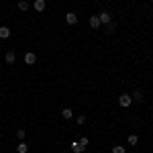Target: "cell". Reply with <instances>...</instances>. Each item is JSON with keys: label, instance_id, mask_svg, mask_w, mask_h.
Instances as JSON below:
<instances>
[{"label": "cell", "instance_id": "cell-15", "mask_svg": "<svg viewBox=\"0 0 153 153\" xmlns=\"http://www.w3.org/2000/svg\"><path fill=\"white\" fill-rule=\"evenodd\" d=\"M112 153H125V147L123 145H114L112 147Z\"/></svg>", "mask_w": 153, "mask_h": 153}, {"label": "cell", "instance_id": "cell-10", "mask_svg": "<svg viewBox=\"0 0 153 153\" xmlns=\"http://www.w3.org/2000/svg\"><path fill=\"white\" fill-rule=\"evenodd\" d=\"M31 8V4L27 2V0H19V10H23V12H27Z\"/></svg>", "mask_w": 153, "mask_h": 153}, {"label": "cell", "instance_id": "cell-5", "mask_svg": "<svg viewBox=\"0 0 153 153\" xmlns=\"http://www.w3.org/2000/svg\"><path fill=\"white\" fill-rule=\"evenodd\" d=\"M45 6H47L45 0H35V2H33V8H35L37 12H43V10H45Z\"/></svg>", "mask_w": 153, "mask_h": 153}, {"label": "cell", "instance_id": "cell-16", "mask_svg": "<svg viewBox=\"0 0 153 153\" xmlns=\"http://www.w3.org/2000/svg\"><path fill=\"white\" fill-rule=\"evenodd\" d=\"M16 139H19V141H23V139H25V131L23 129H16Z\"/></svg>", "mask_w": 153, "mask_h": 153}, {"label": "cell", "instance_id": "cell-7", "mask_svg": "<svg viewBox=\"0 0 153 153\" xmlns=\"http://www.w3.org/2000/svg\"><path fill=\"white\" fill-rule=\"evenodd\" d=\"M4 61H6L8 65H12V63L16 61V53H14V51H6V55H4Z\"/></svg>", "mask_w": 153, "mask_h": 153}, {"label": "cell", "instance_id": "cell-8", "mask_svg": "<svg viewBox=\"0 0 153 153\" xmlns=\"http://www.w3.org/2000/svg\"><path fill=\"white\" fill-rule=\"evenodd\" d=\"M35 61H37L35 53H31V51H29V53H25V63H27V65H33Z\"/></svg>", "mask_w": 153, "mask_h": 153}, {"label": "cell", "instance_id": "cell-19", "mask_svg": "<svg viewBox=\"0 0 153 153\" xmlns=\"http://www.w3.org/2000/svg\"><path fill=\"white\" fill-rule=\"evenodd\" d=\"M80 143H82V145H86V147L90 145V141H88V137H82V139H80Z\"/></svg>", "mask_w": 153, "mask_h": 153}, {"label": "cell", "instance_id": "cell-9", "mask_svg": "<svg viewBox=\"0 0 153 153\" xmlns=\"http://www.w3.org/2000/svg\"><path fill=\"white\" fill-rule=\"evenodd\" d=\"M10 37V29L8 27H0V39H8Z\"/></svg>", "mask_w": 153, "mask_h": 153}, {"label": "cell", "instance_id": "cell-17", "mask_svg": "<svg viewBox=\"0 0 153 153\" xmlns=\"http://www.w3.org/2000/svg\"><path fill=\"white\" fill-rule=\"evenodd\" d=\"M76 123H78V125H84V123H86V117H84V114H78V117H76Z\"/></svg>", "mask_w": 153, "mask_h": 153}, {"label": "cell", "instance_id": "cell-3", "mask_svg": "<svg viewBox=\"0 0 153 153\" xmlns=\"http://www.w3.org/2000/svg\"><path fill=\"white\" fill-rule=\"evenodd\" d=\"M65 23L74 27V25L78 23V14H76V12H65Z\"/></svg>", "mask_w": 153, "mask_h": 153}, {"label": "cell", "instance_id": "cell-4", "mask_svg": "<svg viewBox=\"0 0 153 153\" xmlns=\"http://www.w3.org/2000/svg\"><path fill=\"white\" fill-rule=\"evenodd\" d=\"M71 151H74V153H84V151H86V145H82L80 141H74V143H71Z\"/></svg>", "mask_w": 153, "mask_h": 153}, {"label": "cell", "instance_id": "cell-2", "mask_svg": "<svg viewBox=\"0 0 153 153\" xmlns=\"http://www.w3.org/2000/svg\"><path fill=\"white\" fill-rule=\"evenodd\" d=\"M98 19H100V25H108V23H112V14L110 12H100L98 14Z\"/></svg>", "mask_w": 153, "mask_h": 153}, {"label": "cell", "instance_id": "cell-11", "mask_svg": "<svg viewBox=\"0 0 153 153\" xmlns=\"http://www.w3.org/2000/svg\"><path fill=\"white\" fill-rule=\"evenodd\" d=\"M61 117L63 118H71L74 117V110H71V108H63V110H61Z\"/></svg>", "mask_w": 153, "mask_h": 153}, {"label": "cell", "instance_id": "cell-1", "mask_svg": "<svg viewBox=\"0 0 153 153\" xmlns=\"http://www.w3.org/2000/svg\"><path fill=\"white\" fill-rule=\"evenodd\" d=\"M131 102H133V98H131V94H120V98H118V104L123 106V108H129Z\"/></svg>", "mask_w": 153, "mask_h": 153}, {"label": "cell", "instance_id": "cell-12", "mask_svg": "<svg viewBox=\"0 0 153 153\" xmlns=\"http://www.w3.org/2000/svg\"><path fill=\"white\" fill-rule=\"evenodd\" d=\"M16 151L19 153H27L29 151V145H27V143H19V145H16Z\"/></svg>", "mask_w": 153, "mask_h": 153}, {"label": "cell", "instance_id": "cell-13", "mask_svg": "<svg viewBox=\"0 0 153 153\" xmlns=\"http://www.w3.org/2000/svg\"><path fill=\"white\" fill-rule=\"evenodd\" d=\"M131 98H133V100H143V92L141 90H135V92L131 94Z\"/></svg>", "mask_w": 153, "mask_h": 153}, {"label": "cell", "instance_id": "cell-14", "mask_svg": "<svg viewBox=\"0 0 153 153\" xmlns=\"http://www.w3.org/2000/svg\"><path fill=\"white\" fill-rule=\"evenodd\" d=\"M129 143L131 145H137V143H139V137H137V135H129Z\"/></svg>", "mask_w": 153, "mask_h": 153}, {"label": "cell", "instance_id": "cell-18", "mask_svg": "<svg viewBox=\"0 0 153 153\" xmlns=\"http://www.w3.org/2000/svg\"><path fill=\"white\" fill-rule=\"evenodd\" d=\"M114 29H117L114 23H108V25H106V31H108V33H114Z\"/></svg>", "mask_w": 153, "mask_h": 153}, {"label": "cell", "instance_id": "cell-6", "mask_svg": "<svg viewBox=\"0 0 153 153\" xmlns=\"http://www.w3.org/2000/svg\"><path fill=\"white\" fill-rule=\"evenodd\" d=\"M102 25H100V19H98V14H92L90 16V29H100Z\"/></svg>", "mask_w": 153, "mask_h": 153}]
</instances>
